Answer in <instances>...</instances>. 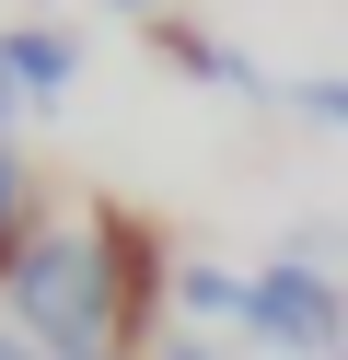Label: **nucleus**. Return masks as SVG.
<instances>
[{
	"label": "nucleus",
	"mask_w": 348,
	"mask_h": 360,
	"mask_svg": "<svg viewBox=\"0 0 348 360\" xmlns=\"http://www.w3.org/2000/svg\"><path fill=\"white\" fill-rule=\"evenodd\" d=\"M12 337H35L46 360H105L128 337V290H116L105 233H23V256H12Z\"/></svg>",
	"instance_id": "1"
},
{
	"label": "nucleus",
	"mask_w": 348,
	"mask_h": 360,
	"mask_svg": "<svg viewBox=\"0 0 348 360\" xmlns=\"http://www.w3.org/2000/svg\"><path fill=\"white\" fill-rule=\"evenodd\" d=\"M244 326H255V349H290V360H348V290L325 279V267L278 256V267H255Z\"/></svg>",
	"instance_id": "2"
},
{
	"label": "nucleus",
	"mask_w": 348,
	"mask_h": 360,
	"mask_svg": "<svg viewBox=\"0 0 348 360\" xmlns=\"http://www.w3.org/2000/svg\"><path fill=\"white\" fill-rule=\"evenodd\" d=\"M0 70H12V94H23V105H58L82 58H70V35H46V24H23V35H0Z\"/></svg>",
	"instance_id": "3"
},
{
	"label": "nucleus",
	"mask_w": 348,
	"mask_h": 360,
	"mask_svg": "<svg viewBox=\"0 0 348 360\" xmlns=\"http://www.w3.org/2000/svg\"><path fill=\"white\" fill-rule=\"evenodd\" d=\"M174 290H186L198 314H232V326H244V290H255V279H221V267H186Z\"/></svg>",
	"instance_id": "4"
},
{
	"label": "nucleus",
	"mask_w": 348,
	"mask_h": 360,
	"mask_svg": "<svg viewBox=\"0 0 348 360\" xmlns=\"http://www.w3.org/2000/svg\"><path fill=\"white\" fill-rule=\"evenodd\" d=\"M12 221H23V163L0 151V256H23V244H12Z\"/></svg>",
	"instance_id": "5"
},
{
	"label": "nucleus",
	"mask_w": 348,
	"mask_h": 360,
	"mask_svg": "<svg viewBox=\"0 0 348 360\" xmlns=\"http://www.w3.org/2000/svg\"><path fill=\"white\" fill-rule=\"evenodd\" d=\"M302 117H325V128H348V82H302Z\"/></svg>",
	"instance_id": "6"
},
{
	"label": "nucleus",
	"mask_w": 348,
	"mask_h": 360,
	"mask_svg": "<svg viewBox=\"0 0 348 360\" xmlns=\"http://www.w3.org/2000/svg\"><path fill=\"white\" fill-rule=\"evenodd\" d=\"M0 360H46V349H35V337H12V326H0Z\"/></svg>",
	"instance_id": "7"
},
{
	"label": "nucleus",
	"mask_w": 348,
	"mask_h": 360,
	"mask_svg": "<svg viewBox=\"0 0 348 360\" xmlns=\"http://www.w3.org/2000/svg\"><path fill=\"white\" fill-rule=\"evenodd\" d=\"M0 128H12V70H0Z\"/></svg>",
	"instance_id": "8"
},
{
	"label": "nucleus",
	"mask_w": 348,
	"mask_h": 360,
	"mask_svg": "<svg viewBox=\"0 0 348 360\" xmlns=\"http://www.w3.org/2000/svg\"><path fill=\"white\" fill-rule=\"evenodd\" d=\"M162 360H209V349H162Z\"/></svg>",
	"instance_id": "9"
}]
</instances>
